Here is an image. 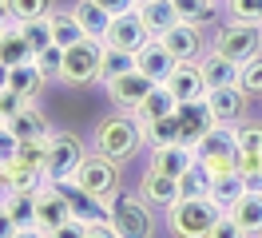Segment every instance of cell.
<instances>
[{
  "label": "cell",
  "instance_id": "d4e9b609",
  "mask_svg": "<svg viewBox=\"0 0 262 238\" xmlns=\"http://www.w3.org/2000/svg\"><path fill=\"white\" fill-rule=\"evenodd\" d=\"M32 60H36V52L28 48V40L20 36L16 20H12V28L0 32V63L4 68H20V63H32Z\"/></svg>",
  "mask_w": 262,
  "mask_h": 238
},
{
  "label": "cell",
  "instance_id": "b9f144b4",
  "mask_svg": "<svg viewBox=\"0 0 262 238\" xmlns=\"http://www.w3.org/2000/svg\"><path fill=\"white\" fill-rule=\"evenodd\" d=\"M36 63H40V72H44L48 79H52V76L60 79V72H64V48L52 44L48 52H40V56H36Z\"/></svg>",
  "mask_w": 262,
  "mask_h": 238
},
{
  "label": "cell",
  "instance_id": "e575fe53",
  "mask_svg": "<svg viewBox=\"0 0 262 238\" xmlns=\"http://www.w3.org/2000/svg\"><path fill=\"white\" fill-rule=\"evenodd\" d=\"M211 183H214V179L207 175V167L195 163V167L179 179V194H183V199H207V194H211Z\"/></svg>",
  "mask_w": 262,
  "mask_h": 238
},
{
  "label": "cell",
  "instance_id": "603a6c76",
  "mask_svg": "<svg viewBox=\"0 0 262 238\" xmlns=\"http://www.w3.org/2000/svg\"><path fill=\"white\" fill-rule=\"evenodd\" d=\"M139 16H143V24H147L151 40H159L163 32H171L175 24H183V16L175 12V4H171V0H151V4L139 8Z\"/></svg>",
  "mask_w": 262,
  "mask_h": 238
},
{
  "label": "cell",
  "instance_id": "9a60e30c",
  "mask_svg": "<svg viewBox=\"0 0 262 238\" xmlns=\"http://www.w3.org/2000/svg\"><path fill=\"white\" fill-rule=\"evenodd\" d=\"M195 163H199L195 147H187V143H171V147H155V151H151L147 167H151V171H159V175H167V179H183Z\"/></svg>",
  "mask_w": 262,
  "mask_h": 238
},
{
  "label": "cell",
  "instance_id": "ee69618b",
  "mask_svg": "<svg viewBox=\"0 0 262 238\" xmlns=\"http://www.w3.org/2000/svg\"><path fill=\"white\" fill-rule=\"evenodd\" d=\"M238 147L243 151H262V123H238Z\"/></svg>",
  "mask_w": 262,
  "mask_h": 238
},
{
  "label": "cell",
  "instance_id": "2e32d148",
  "mask_svg": "<svg viewBox=\"0 0 262 238\" xmlns=\"http://www.w3.org/2000/svg\"><path fill=\"white\" fill-rule=\"evenodd\" d=\"M163 40V48L175 56V60H203L207 52H203V32H199V24H175L171 32H163L159 36Z\"/></svg>",
  "mask_w": 262,
  "mask_h": 238
},
{
  "label": "cell",
  "instance_id": "4fadbf2b",
  "mask_svg": "<svg viewBox=\"0 0 262 238\" xmlns=\"http://www.w3.org/2000/svg\"><path fill=\"white\" fill-rule=\"evenodd\" d=\"M175 123H179V139L187 143V147H199V139H203L219 119L211 115L207 99H195V103H179V107H175Z\"/></svg>",
  "mask_w": 262,
  "mask_h": 238
},
{
  "label": "cell",
  "instance_id": "6da1fadb",
  "mask_svg": "<svg viewBox=\"0 0 262 238\" xmlns=\"http://www.w3.org/2000/svg\"><path fill=\"white\" fill-rule=\"evenodd\" d=\"M199 163L211 179H227L238 171V123H214L195 147Z\"/></svg>",
  "mask_w": 262,
  "mask_h": 238
},
{
  "label": "cell",
  "instance_id": "8fae6325",
  "mask_svg": "<svg viewBox=\"0 0 262 238\" xmlns=\"http://www.w3.org/2000/svg\"><path fill=\"white\" fill-rule=\"evenodd\" d=\"M151 40L147 24H143V16L139 8L135 12H123V16H112V24H107V36H103V48H119V52H139V48Z\"/></svg>",
  "mask_w": 262,
  "mask_h": 238
},
{
  "label": "cell",
  "instance_id": "d6986e66",
  "mask_svg": "<svg viewBox=\"0 0 262 238\" xmlns=\"http://www.w3.org/2000/svg\"><path fill=\"white\" fill-rule=\"evenodd\" d=\"M207 107L219 123H238L243 119V107H246V95L243 88L234 83V88H211L207 92Z\"/></svg>",
  "mask_w": 262,
  "mask_h": 238
},
{
  "label": "cell",
  "instance_id": "816d5d0a",
  "mask_svg": "<svg viewBox=\"0 0 262 238\" xmlns=\"http://www.w3.org/2000/svg\"><path fill=\"white\" fill-rule=\"evenodd\" d=\"M12 238H48V234H40V230H16Z\"/></svg>",
  "mask_w": 262,
  "mask_h": 238
},
{
  "label": "cell",
  "instance_id": "f5cc1de1",
  "mask_svg": "<svg viewBox=\"0 0 262 238\" xmlns=\"http://www.w3.org/2000/svg\"><path fill=\"white\" fill-rule=\"evenodd\" d=\"M4 88H8V68L0 63V92H4Z\"/></svg>",
  "mask_w": 262,
  "mask_h": 238
},
{
  "label": "cell",
  "instance_id": "f1b7e54d",
  "mask_svg": "<svg viewBox=\"0 0 262 238\" xmlns=\"http://www.w3.org/2000/svg\"><path fill=\"white\" fill-rule=\"evenodd\" d=\"M44 72H40V63H20V68H8V88H12V92L16 95H24V99H32L36 92H40V88H44Z\"/></svg>",
  "mask_w": 262,
  "mask_h": 238
},
{
  "label": "cell",
  "instance_id": "cb8c5ba5",
  "mask_svg": "<svg viewBox=\"0 0 262 238\" xmlns=\"http://www.w3.org/2000/svg\"><path fill=\"white\" fill-rule=\"evenodd\" d=\"M8 127H12V135H16L20 143H28V139H52V135H56V131H52V123L32 107V103L20 111V115H12V119H8Z\"/></svg>",
  "mask_w": 262,
  "mask_h": 238
},
{
  "label": "cell",
  "instance_id": "8d00e7d4",
  "mask_svg": "<svg viewBox=\"0 0 262 238\" xmlns=\"http://www.w3.org/2000/svg\"><path fill=\"white\" fill-rule=\"evenodd\" d=\"M171 4H175V12L183 16V24H207V20H214L211 0H171Z\"/></svg>",
  "mask_w": 262,
  "mask_h": 238
},
{
  "label": "cell",
  "instance_id": "bcb514c9",
  "mask_svg": "<svg viewBox=\"0 0 262 238\" xmlns=\"http://www.w3.org/2000/svg\"><path fill=\"white\" fill-rule=\"evenodd\" d=\"M207 238H246V230H243L234 219H230V214H223V219L211 226V234H207Z\"/></svg>",
  "mask_w": 262,
  "mask_h": 238
},
{
  "label": "cell",
  "instance_id": "44dd1931",
  "mask_svg": "<svg viewBox=\"0 0 262 238\" xmlns=\"http://www.w3.org/2000/svg\"><path fill=\"white\" fill-rule=\"evenodd\" d=\"M199 72L207 79V92H211V88H234V83H238V63L227 60V56L214 52V48L199 60Z\"/></svg>",
  "mask_w": 262,
  "mask_h": 238
},
{
  "label": "cell",
  "instance_id": "52a82bcc",
  "mask_svg": "<svg viewBox=\"0 0 262 238\" xmlns=\"http://www.w3.org/2000/svg\"><path fill=\"white\" fill-rule=\"evenodd\" d=\"M52 187L64 194L68 210H72V222H80V226H103V222L112 219L107 203H103V199H96V194H88L76 179H68V183H52Z\"/></svg>",
  "mask_w": 262,
  "mask_h": 238
},
{
  "label": "cell",
  "instance_id": "f6af8a7d",
  "mask_svg": "<svg viewBox=\"0 0 262 238\" xmlns=\"http://www.w3.org/2000/svg\"><path fill=\"white\" fill-rule=\"evenodd\" d=\"M16 151H20V139L12 135V127H8V123H0V167H4V163H12Z\"/></svg>",
  "mask_w": 262,
  "mask_h": 238
},
{
  "label": "cell",
  "instance_id": "9c48e42d",
  "mask_svg": "<svg viewBox=\"0 0 262 238\" xmlns=\"http://www.w3.org/2000/svg\"><path fill=\"white\" fill-rule=\"evenodd\" d=\"M99 56H103V44H99V40H83V44L68 48V52H64V72H60V79H64V83H72V88H83V83L99 79Z\"/></svg>",
  "mask_w": 262,
  "mask_h": 238
},
{
  "label": "cell",
  "instance_id": "7dc6e473",
  "mask_svg": "<svg viewBox=\"0 0 262 238\" xmlns=\"http://www.w3.org/2000/svg\"><path fill=\"white\" fill-rule=\"evenodd\" d=\"M107 16H123V12H135V0H96Z\"/></svg>",
  "mask_w": 262,
  "mask_h": 238
},
{
  "label": "cell",
  "instance_id": "836d02e7",
  "mask_svg": "<svg viewBox=\"0 0 262 238\" xmlns=\"http://www.w3.org/2000/svg\"><path fill=\"white\" fill-rule=\"evenodd\" d=\"M16 28H20V36L28 40V48H32L36 56L52 48V24H48V16H40V20H20Z\"/></svg>",
  "mask_w": 262,
  "mask_h": 238
},
{
  "label": "cell",
  "instance_id": "277c9868",
  "mask_svg": "<svg viewBox=\"0 0 262 238\" xmlns=\"http://www.w3.org/2000/svg\"><path fill=\"white\" fill-rule=\"evenodd\" d=\"M219 219H223V210L211 199H179L167 210V230L175 238H207Z\"/></svg>",
  "mask_w": 262,
  "mask_h": 238
},
{
  "label": "cell",
  "instance_id": "e0dca14e",
  "mask_svg": "<svg viewBox=\"0 0 262 238\" xmlns=\"http://www.w3.org/2000/svg\"><path fill=\"white\" fill-rule=\"evenodd\" d=\"M175 63H179V60L163 48V40H147V44L135 52V68H139L143 76H151L155 83H163V79L175 72Z\"/></svg>",
  "mask_w": 262,
  "mask_h": 238
},
{
  "label": "cell",
  "instance_id": "ac0fdd59",
  "mask_svg": "<svg viewBox=\"0 0 262 238\" xmlns=\"http://www.w3.org/2000/svg\"><path fill=\"white\" fill-rule=\"evenodd\" d=\"M139 194L147 199L151 206H159V210H171V206L179 203L183 194H179V179H167V175L159 171H143V183H139Z\"/></svg>",
  "mask_w": 262,
  "mask_h": 238
},
{
  "label": "cell",
  "instance_id": "11a10c76",
  "mask_svg": "<svg viewBox=\"0 0 262 238\" xmlns=\"http://www.w3.org/2000/svg\"><path fill=\"white\" fill-rule=\"evenodd\" d=\"M143 4H151V0H135V8H143Z\"/></svg>",
  "mask_w": 262,
  "mask_h": 238
},
{
  "label": "cell",
  "instance_id": "d590c367",
  "mask_svg": "<svg viewBox=\"0 0 262 238\" xmlns=\"http://www.w3.org/2000/svg\"><path fill=\"white\" fill-rule=\"evenodd\" d=\"M238 88H243L246 99H258L262 95V52L250 56L246 63H238Z\"/></svg>",
  "mask_w": 262,
  "mask_h": 238
},
{
  "label": "cell",
  "instance_id": "5b68a950",
  "mask_svg": "<svg viewBox=\"0 0 262 238\" xmlns=\"http://www.w3.org/2000/svg\"><path fill=\"white\" fill-rule=\"evenodd\" d=\"M83 143L72 135V131H56L48 139V163H44V179L48 183H68V179H76L83 163Z\"/></svg>",
  "mask_w": 262,
  "mask_h": 238
},
{
  "label": "cell",
  "instance_id": "484cf974",
  "mask_svg": "<svg viewBox=\"0 0 262 238\" xmlns=\"http://www.w3.org/2000/svg\"><path fill=\"white\" fill-rule=\"evenodd\" d=\"M48 24H52V44H56V48H64V52L88 40V32L80 28L76 12H52V16H48Z\"/></svg>",
  "mask_w": 262,
  "mask_h": 238
},
{
  "label": "cell",
  "instance_id": "4dcf8cb0",
  "mask_svg": "<svg viewBox=\"0 0 262 238\" xmlns=\"http://www.w3.org/2000/svg\"><path fill=\"white\" fill-rule=\"evenodd\" d=\"M175 107H179V99H175V95H171L163 83H159V88L147 95V103L135 111V119H139V123H151V119H167V115H175Z\"/></svg>",
  "mask_w": 262,
  "mask_h": 238
},
{
  "label": "cell",
  "instance_id": "7a4b0ae2",
  "mask_svg": "<svg viewBox=\"0 0 262 238\" xmlns=\"http://www.w3.org/2000/svg\"><path fill=\"white\" fill-rule=\"evenodd\" d=\"M139 147H143V127H139V119L127 115V111H123V115H107V119L96 127V151L107 155L112 163L131 159Z\"/></svg>",
  "mask_w": 262,
  "mask_h": 238
},
{
  "label": "cell",
  "instance_id": "7bdbcfd3",
  "mask_svg": "<svg viewBox=\"0 0 262 238\" xmlns=\"http://www.w3.org/2000/svg\"><path fill=\"white\" fill-rule=\"evenodd\" d=\"M24 107H28V99H24V95H16L12 88H4V92H0V119H4V123H8L12 115H20Z\"/></svg>",
  "mask_w": 262,
  "mask_h": 238
},
{
  "label": "cell",
  "instance_id": "c3c4849f",
  "mask_svg": "<svg viewBox=\"0 0 262 238\" xmlns=\"http://www.w3.org/2000/svg\"><path fill=\"white\" fill-rule=\"evenodd\" d=\"M48 238H88V226H80V222H64V226H56Z\"/></svg>",
  "mask_w": 262,
  "mask_h": 238
},
{
  "label": "cell",
  "instance_id": "f907efd6",
  "mask_svg": "<svg viewBox=\"0 0 262 238\" xmlns=\"http://www.w3.org/2000/svg\"><path fill=\"white\" fill-rule=\"evenodd\" d=\"M88 238H119L112 230V222H103V226H88Z\"/></svg>",
  "mask_w": 262,
  "mask_h": 238
},
{
  "label": "cell",
  "instance_id": "6f0895ef",
  "mask_svg": "<svg viewBox=\"0 0 262 238\" xmlns=\"http://www.w3.org/2000/svg\"><path fill=\"white\" fill-rule=\"evenodd\" d=\"M0 123H4V119H0Z\"/></svg>",
  "mask_w": 262,
  "mask_h": 238
},
{
  "label": "cell",
  "instance_id": "83f0119b",
  "mask_svg": "<svg viewBox=\"0 0 262 238\" xmlns=\"http://www.w3.org/2000/svg\"><path fill=\"white\" fill-rule=\"evenodd\" d=\"M72 12H76V20H80V28L88 32V40H99V44H103V36H107V24H112V16L103 12L96 0H80V4L72 8Z\"/></svg>",
  "mask_w": 262,
  "mask_h": 238
},
{
  "label": "cell",
  "instance_id": "74e56055",
  "mask_svg": "<svg viewBox=\"0 0 262 238\" xmlns=\"http://www.w3.org/2000/svg\"><path fill=\"white\" fill-rule=\"evenodd\" d=\"M16 163H24V167H32V171L44 175V163H48V139H28V143H20Z\"/></svg>",
  "mask_w": 262,
  "mask_h": 238
},
{
  "label": "cell",
  "instance_id": "9f6ffc18",
  "mask_svg": "<svg viewBox=\"0 0 262 238\" xmlns=\"http://www.w3.org/2000/svg\"><path fill=\"white\" fill-rule=\"evenodd\" d=\"M0 199H4V187H0Z\"/></svg>",
  "mask_w": 262,
  "mask_h": 238
},
{
  "label": "cell",
  "instance_id": "5bb4252c",
  "mask_svg": "<svg viewBox=\"0 0 262 238\" xmlns=\"http://www.w3.org/2000/svg\"><path fill=\"white\" fill-rule=\"evenodd\" d=\"M64 222H72V210H68L64 194L52 187V183H44V187L36 190V230H40V234H52V230L64 226Z\"/></svg>",
  "mask_w": 262,
  "mask_h": 238
},
{
  "label": "cell",
  "instance_id": "f546056e",
  "mask_svg": "<svg viewBox=\"0 0 262 238\" xmlns=\"http://www.w3.org/2000/svg\"><path fill=\"white\" fill-rule=\"evenodd\" d=\"M0 203L8 210V219L16 222V230H36V190H28V194H4Z\"/></svg>",
  "mask_w": 262,
  "mask_h": 238
},
{
  "label": "cell",
  "instance_id": "ab89813d",
  "mask_svg": "<svg viewBox=\"0 0 262 238\" xmlns=\"http://www.w3.org/2000/svg\"><path fill=\"white\" fill-rule=\"evenodd\" d=\"M227 16L234 24H262V0H227Z\"/></svg>",
  "mask_w": 262,
  "mask_h": 238
},
{
  "label": "cell",
  "instance_id": "d6a6232c",
  "mask_svg": "<svg viewBox=\"0 0 262 238\" xmlns=\"http://www.w3.org/2000/svg\"><path fill=\"white\" fill-rule=\"evenodd\" d=\"M139 127H143V143H147L151 151H155V147L183 143V139H179V123H175V115H167V119H151V123H139Z\"/></svg>",
  "mask_w": 262,
  "mask_h": 238
},
{
  "label": "cell",
  "instance_id": "1f68e13d",
  "mask_svg": "<svg viewBox=\"0 0 262 238\" xmlns=\"http://www.w3.org/2000/svg\"><path fill=\"white\" fill-rule=\"evenodd\" d=\"M135 72V56L131 52H119V48H103L99 56V83H112V79Z\"/></svg>",
  "mask_w": 262,
  "mask_h": 238
},
{
  "label": "cell",
  "instance_id": "ffe728a7",
  "mask_svg": "<svg viewBox=\"0 0 262 238\" xmlns=\"http://www.w3.org/2000/svg\"><path fill=\"white\" fill-rule=\"evenodd\" d=\"M227 214L246 230V238H262V187H250Z\"/></svg>",
  "mask_w": 262,
  "mask_h": 238
},
{
  "label": "cell",
  "instance_id": "60d3db41",
  "mask_svg": "<svg viewBox=\"0 0 262 238\" xmlns=\"http://www.w3.org/2000/svg\"><path fill=\"white\" fill-rule=\"evenodd\" d=\"M238 175L250 187H262V151H243L238 147Z\"/></svg>",
  "mask_w": 262,
  "mask_h": 238
},
{
  "label": "cell",
  "instance_id": "db71d44e",
  "mask_svg": "<svg viewBox=\"0 0 262 238\" xmlns=\"http://www.w3.org/2000/svg\"><path fill=\"white\" fill-rule=\"evenodd\" d=\"M0 12H8V0H0Z\"/></svg>",
  "mask_w": 262,
  "mask_h": 238
},
{
  "label": "cell",
  "instance_id": "f35d334b",
  "mask_svg": "<svg viewBox=\"0 0 262 238\" xmlns=\"http://www.w3.org/2000/svg\"><path fill=\"white\" fill-rule=\"evenodd\" d=\"M8 16L12 20H40V16H52V0H8Z\"/></svg>",
  "mask_w": 262,
  "mask_h": 238
},
{
  "label": "cell",
  "instance_id": "681fc988",
  "mask_svg": "<svg viewBox=\"0 0 262 238\" xmlns=\"http://www.w3.org/2000/svg\"><path fill=\"white\" fill-rule=\"evenodd\" d=\"M16 234V222L8 219V210H4V203H0V238H12Z\"/></svg>",
  "mask_w": 262,
  "mask_h": 238
},
{
  "label": "cell",
  "instance_id": "30bf717a",
  "mask_svg": "<svg viewBox=\"0 0 262 238\" xmlns=\"http://www.w3.org/2000/svg\"><path fill=\"white\" fill-rule=\"evenodd\" d=\"M155 88H159V83H155L151 76H143V72L135 68V72H127V76L112 79V83H107V95H112V103H115L119 111L135 115V111L147 103V95L155 92Z\"/></svg>",
  "mask_w": 262,
  "mask_h": 238
},
{
  "label": "cell",
  "instance_id": "3957f363",
  "mask_svg": "<svg viewBox=\"0 0 262 238\" xmlns=\"http://www.w3.org/2000/svg\"><path fill=\"white\" fill-rule=\"evenodd\" d=\"M107 210H112L107 222H112V230L119 238H151L155 234V214H151V203L143 194L119 190V194H112Z\"/></svg>",
  "mask_w": 262,
  "mask_h": 238
},
{
  "label": "cell",
  "instance_id": "7402d4cb",
  "mask_svg": "<svg viewBox=\"0 0 262 238\" xmlns=\"http://www.w3.org/2000/svg\"><path fill=\"white\" fill-rule=\"evenodd\" d=\"M48 183L40 171H32V167H24V163H4L0 167V187H4V194H28V190H40Z\"/></svg>",
  "mask_w": 262,
  "mask_h": 238
},
{
  "label": "cell",
  "instance_id": "680465c9",
  "mask_svg": "<svg viewBox=\"0 0 262 238\" xmlns=\"http://www.w3.org/2000/svg\"><path fill=\"white\" fill-rule=\"evenodd\" d=\"M211 4H214V0H211Z\"/></svg>",
  "mask_w": 262,
  "mask_h": 238
},
{
  "label": "cell",
  "instance_id": "ba28073f",
  "mask_svg": "<svg viewBox=\"0 0 262 238\" xmlns=\"http://www.w3.org/2000/svg\"><path fill=\"white\" fill-rule=\"evenodd\" d=\"M76 183H80L83 190H88V194H96V199H103V203H107V199H112V194H119V167H115L112 159L107 155H88L80 163V171H76Z\"/></svg>",
  "mask_w": 262,
  "mask_h": 238
},
{
  "label": "cell",
  "instance_id": "8992f818",
  "mask_svg": "<svg viewBox=\"0 0 262 238\" xmlns=\"http://www.w3.org/2000/svg\"><path fill=\"white\" fill-rule=\"evenodd\" d=\"M214 52H223L234 63H246L262 52V24H223L214 36Z\"/></svg>",
  "mask_w": 262,
  "mask_h": 238
},
{
  "label": "cell",
  "instance_id": "4316f807",
  "mask_svg": "<svg viewBox=\"0 0 262 238\" xmlns=\"http://www.w3.org/2000/svg\"><path fill=\"white\" fill-rule=\"evenodd\" d=\"M246 190H250V183H246L243 175L234 171V175H227V179H214V183H211V194H207V199H211V203L219 206L223 214H227V210L238 203V199H243Z\"/></svg>",
  "mask_w": 262,
  "mask_h": 238
},
{
  "label": "cell",
  "instance_id": "7c38bea8",
  "mask_svg": "<svg viewBox=\"0 0 262 238\" xmlns=\"http://www.w3.org/2000/svg\"><path fill=\"white\" fill-rule=\"evenodd\" d=\"M163 88L179 103H195V99H207V79H203V72H199L195 60H179L175 63V72L163 79Z\"/></svg>",
  "mask_w": 262,
  "mask_h": 238
}]
</instances>
